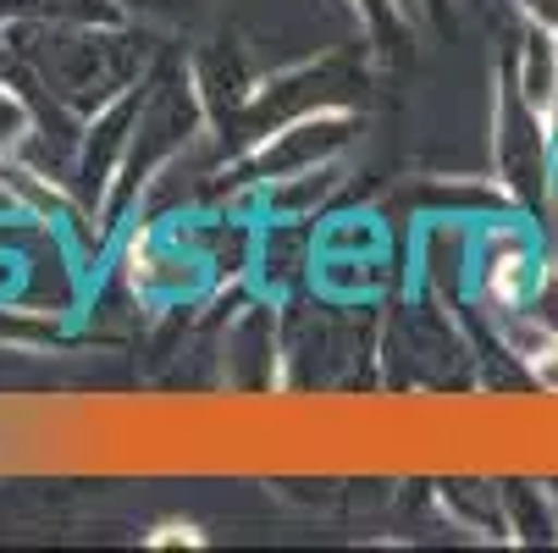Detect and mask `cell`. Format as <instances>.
Masks as SVG:
<instances>
[{
  "mask_svg": "<svg viewBox=\"0 0 558 553\" xmlns=\"http://www.w3.org/2000/svg\"><path fill=\"white\" fill-rule=\"evenodd\" d=\"M520 7L531 12L536 28H553V34H558V0H520Z\"/></svg>",
  "mask_w": 558,
  "mask_h": 553,
  "instance_id": "cell-4",
  "label": "cell"
},
{
  "mask_svg": "<svg viewBox=\"0 0 558 553\" xmlns=\"http://www.w3.org/2000/svg\"><path fill=\"white\" fill-rule=\"evenodd\" d=\"M553 172H558V139H553Z\"/></svg>",
  "mask_w": 558,
  "mask_h": 553,
  "instance_id": "cell-5",
  "label": "cell"
},
{
  "mask_svg": "<svg viewBox=\"0 0 558 553\" xmlns=\"http://www.w3.org/2000/svg\"><path fill=\"white\" fill-rule=\"evenodd\" d=\"M349 133H354V117H299V122H288V128H277L271 133V144L260 149V155H250V172H260V178H293V172H310V167H327L332 155L349 144Z\"/></svg>",
  "mask_w": 558,
  "mask_h": 553,
  "instance_id": "cell-1",
  "label": "cell"
},
{
  "mask_svg": "<svg viewBox=\"0 0 558 553\" xmlns=\"http://www.w3.org/2000/svg\"><path fill=\"white\" fill-rule=\"evenodd\" d=\"M487 293L498 299H525L536 288V266H531V239L525 232H493L487 239Z\"/></svg>",
  "mask_w": 558,
  "mask_h": 553,
  "instance_id": "cell-2",
  "label": "cell"
},
{
  "mask_svg": "<svg viewBox=\"0 0 558 553\" xmlns=\"http://www.w3.org/2000/svg\"><path fill=\"white\" fill-rule=\"evenodd\" d=\"M23 133H28L23 100H17V95H0V144H12V139H23Z\"/></svg>",
  "mask_w": 558,
  "mask_h": 553,
  "instance_id": "cell-3",
  "label": "cell"
}]
</instances>
